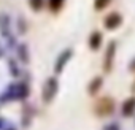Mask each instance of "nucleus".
Here are the masks:
<instances>
[{
    "instance_id": "8",
    "label": "nucleus",
    "mask_w": 135,
    "mask_h": 130,
    "mask_svg": "<svg viewBox=\"0 0 135 130\" xmlns=\"http://www.w3.org/2000/svg\"><path fill=\"white\" fill-rule=\"evenodd\" d=\"M19 59H21L24 63L29 62V52H27V46H26V44H21V46H19Z\"/></svg>"
},
{
    "instance_id": "5",
    "label": "nucleus",
    "mask_w": 135,
    "mask_h": 130,
    "mask_svg": "<svg viewBox=\"0 0 135 130\" xmlns=\"http://www.w3.org/2000/svg\"><path fill=\"white\" fill-rule=\"evenodd\" d=\"M121 113H122L124 117H130V116L135 113V98H133V97H132V98H127V100L122 103Z\"/></svg>"
},
{
    "instance_id": "2",
    "label": "nucleus",
    "mask_w": 135,
    "mask_h": 130,
    "mask_svg": "<svg viewBox=\"0 0 135 130\" xmlns=\"http://www.w3.org/2000/svg\"><path fill=\"white\" fill-rule=\"evenodd\" d=\"M73 56V51L72 49H65L64 52H60V56L57 57V60H56V65H54V70L59 73V72H62L64 70V67L67 65V62L70 60V57Z\"/></svg>"
},
{
    "instance_id": "3",
    "label": "nucleus",
    "mask_w": 135,
    "mask_h": 130,
    "mask_svg": "<svg viewBox=\"0 0 135 130\" xmlns=\"http://www.w3.org/2000/svg\"><path fill=\"white\" fill-rule=\"evenodd\" d=\"M114 56H116V43H114V41H111V43L108 44L107 56H105V67H103V70H105V72H110V70H111Z\"/></svg>"
},
{
    "instance_id": "1",
    "label": "nucleus",
    "mask_w": 135,
    "mask_h": 130,
    "mask_svg": "<svg viewBox=\"0 0 135 130\" xmlns=\"http://www.w3.org/2000/svg\"><path fill=\"white\" fill-rule=\"evenodd\" d=\"M57 91H59V83H57V79H56V78H48L46 83H45V87H43V95H41L43 102H45V103H51V102L54 100Z\"/></svg>"
},
{
    "instance_id": "9",
    "label": "nucleus",
    "mask_w": 135,
    "mask_h": 130,
    "mask_svg": "<svg viewBox=\"0 0 135 130\" xmlns=\"http://www.w3.org/2000/svg\"><path fill=\"white\" fill-rule=\"evenodd\" d=\"M100 86H102V78H95V79H92V83L89 84V94H95V91H99Z\"/></svg>"
},
{
    "instance_id": "14",
    "label": "nucleus",
    "mask_w": 135,
    "mask_h": 130,
    "mask_svg": "<svg viewBox=\"0 0 135 130\" xmlns=\"http://www.w3.org/2000/svg\"><path fill=\"white\" fill-rule=\"evenodd\" d=\"M130 70H135V59H133L132 63H130Z\"/></svg>"
},
{
    "instance_id": "13",
    "label": "nucleus",
    "mask_w": 135,
    "mask_h": 130,
    "mask_svg": "<svg viewBox=\"0 0 135 130\" xmlns=\"http://www.w3.org/2000/svg\"><path fill=\"white\" fill-rule=\"evenodd\" d=\"M103 130H119V125H118L116 122H113V124H108Z\"/></svg>"
},
{
    "instance_id": "7",
    "label": "nucleus",
    "mask_w": 135,
    "mask_h": 130,
    "mask_svg": "<svg viewBox=\"0 0 135 130\" xmlns=\"http://www.w3.org/2000/svg\"><path fill=\"white\" fill-rule=\"evenodd\" d=\"M0 32L3 35H10V18L7 14H0Z\"/></svg>"
},
{
    "instance_id": "6",
    "label": "nucleus",
    "mask_w": 135,
    "mask_h": 130,
    "mask_svg": "<svg viewBox=\"0 0 135 130\" xmlns=\"http://www.w3.org/2000/svg\"><path fill=\"white\" fill-rule=\"evenodd\" d=\"M100 44H102V33L94 32V33L91 35V38H89V48L95 51V49H99Z\"/></svg>"
},
{
    "instance_id": "12",
    "label": "nucleus",
    "mask_w": 135,
    "mask_h": 130,
    "mask_svg": "<svg viewBox=\"0 0 135 130\" xmlns=\"http://www.w3.org/2000/svg\"><path fill=\"white\" fill-rule=\"evenodd\" d=\"M29 3H30V8H33L37 11V10H40L43 7V0H30Z\"/></svg>"
},
{
    "instance_id": "10",
    "label": "nucleus",
    "mask_w": 135,
    "mask_h": 130,
    "mask_svg": "<svg viewBox=\"0 0 135 130\" xmlns=\"http://www.w3.org/2000/svg\"><path fill=\"white\" fill-rule=\"evenodd\" d=\"M64 2H65V0H48V5H49V8H51L52 11H57V10L62 7Z\"/></svg>"
},
{
    "instance_id": "4",
    "label": "nucleus",
    "mask_w": 135,
    "mask_h": 130,
    "mask_svg": "<svg viewBox=\"0 0 135 130\" xmlns=\"http://www.w3.org/2000/svg\"><path fill=\"white\" fill-rule=\"evenodd\" d=\"M121 22H122V18L118 14V13H111L110 16H107L105 18V27L110 30H114V29H118L119 26H121Z\"/></svg>"
},
{
    "instance_id": "11",
    "label": "nucleus",
    "mask_w": 135,
    "mask_h": 130,
    "mask_svg": "<svg viewBox=\"0 0 135 130\" xmlns=\"http://www.w3.org/2000/svg\"><path fill=\"white\" fill-rule=\"evenodd\" d=\"M108 3H110V0H95L94 8H95V10H103Z\"/></svg>"
}]
</instances>
